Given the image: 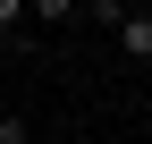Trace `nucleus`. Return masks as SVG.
<instances>
[{
  "label": "nucleus",
  "instance_id": "nucleus-1",
  "mask_svg": "<svg viewBox=\"0 0 152 144\" xmlns=\"http://www.w3.org/2000/svg\"><path fill=\"white\" fill-rule=\"evenodd\" d=\"M118 51H127L135 68L152 60V9H127V17H118Z\"/></svg>",
  "mask_w": 152,
  "mask_h": 144
},
{
  "label": "nucleus",
  "instance_id": "nucleus-2",
  "mask_svg": "<svg viewBox=\"0 0 152 144\" xmlns=\"http://www.w3.org/2000/svg\"><path fill=\"white\" fill-rule=\"evenodd\" d=\"M26 17H34L26 0H0V43H26V34H17V26H26Z\"/></svg>",
  "mask_w": 152,
  "mask_h": 144
},
{
  "label": "nucleus",
  "instance_id": "nucleus-3",
  "mask_svg": "<svg viewBox=\"0 0 152 144\" xmlns=\"http://www.w3.org/2000/svg\"><path fill=\"white\" fill-rule=\"evenodd\" d=\"M0 144H34V136H26V119H17V110H0Z\"/></svg>",
  "mask_w": 152,
  "mask_h": 144
}]
</instances>
